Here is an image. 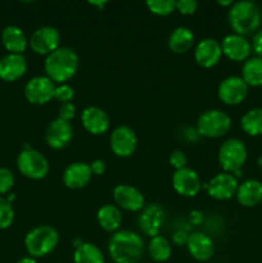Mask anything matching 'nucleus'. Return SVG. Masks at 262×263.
Wrapping results in <instances>:
<instances>
[{"mask_svg":"<svg viewBox=\"0 0 262 263\" xmlns=\"http://www.w3.org/2000/svg\"><path fill=\"white\" fill-rule=\"evenodd\" d=\"M172 187L181 197L194 198L202 189V181L194 170L185 167L172 175Z\"/></svg>","mask_w":262,"mask_h":263,"instance_id":"4468645a","label":"nucleus"},{"mask_svg":"<svg viewBox=\"0 0 262 263\" xmlns=\"http://www.w3.org/2000/svg\"><path fill=\"white\" fill-rule=\"evenodd\" d=\"M166 220V213L164 210L159 204H148L140 211V215L138 217V226L141 233L146 236H158Z\"/></svg>","mask_w":262,"mask_h":263,"instance_id":"9b49d317","label":"nucleus"},{"mask_svg":"<svg viewBox=\"0 0 262 263\" xmlns=\"http://www.w3.org/2000/svg\"><path fill=\"white\" fill-rule=\"evenodd\" d=\"M146 7L153 14L166 17L176 10L174 0H149L146 2Z\"/></svg>","mask_w":262,"mask_h":263,"instance_id":"7c9ffc66","label":"nucleus"},{"mask_svg":"<svg viewBox=\"0 0 262 263\" xmlns=\"http://www.w3.org/2000/svg\"><path fill=\"white\" fill-rule=\"evenodd\" d=\"M89 4L95 5V7H99L100 9H102L103 7H105V5H107V2H104V0H103V2H89Z\"/></svg>","mask_w":262,"mask_h":263,"instance_id":"37998d69","label":"nucleus"},{"mask_svg":"<svg viewBox=\"0 0 262 263\" xmlns=\"http://www.w3.org/2000/svg\"><path fill=\"white\" fill-rule=\"evenodd\" d=\"M74 116H76V107H74L73 103L69 102V103H63V104H61V107H59V110H58V118L69 122Z\"/></svg>","mask_w":262,"mask_h":263,"instance_id":"e433bc0d","label":"nucleus"},{"mask_svg":"<svg viewBox=\"0 0 262 263\" xmlns=\"http://www.w3.org/2000/svg\"><path fill=\"white\" fill-rule=\"evenodd\" d=\"M144 240L130 230H118L108 244L110 258L116 263H139L144 254Z\"/></svg>","mask_w":262,"mask_h":263,"instance_id":"f03ea898","label":"nucleus"},{"mask_svg":"<svg viewBox=\"0 0 262 263\" xmlns=\"http://www.w3.org/2000/svg\"><path fill=\"white\" fill-rule=\"evenodd\" d=\"M241 79L248 86H262V58L261 57H251L244 62L241 67Z\"/></svg>","mask_w":262,"mask_h":263,"instance_id":"bb28decb","label":"nucleus"},{"mask_svg":"<svg viewBox=\"0 0 262 263\" xmlns=\"http://www.w3.org/2000/svg\"><path fill=\"white\" fill-rule=\"evenodd\" d=\"M217 3L220 5H222V7H231L234 4V2H231V0H228V2H221V0H218Z\"/></svg>","mask_w":262,"mask_h":263,"instance_id":"c03bdc74","label":"nucleus"},{"mask_svg":"<svg viewBox=\"0 0 262 263\" xmlns=\"http://www.w3.org/2000/svg\"><path fill=\"white\" fill-rule=\"evenodd\" d=\"M80 66L79 54L72 48L59 46L57 50L46 55L44 62L45 76L54 84H66L76 74Z\"/></svg>","mask_w":262,"mask_h":263,"instance_id":"f257e3e1","label":"nucleus"},{"mask_svg":"<svg viewBox=\"0 0 262 263\" xmlns=\"http://www.w3.org/2000/svg\"><path fill=\"white\" fill-rule=\"evenodd\" d=\"M59 243V234L53 226H36L28 231L25 238V248L32 258H41L57 248Z\"/></svg>","mask_w":262,"mask_h":263,"instance_id":"20e7f679","label":"nucleus"},{"mask_svg":"<svg viewBox=\"0 0 262 263\" xmlns=\"http://www.w3.org/2000/svg\"><path fill=\"white\" fill-rule=\"evenodd\" d=\"M188 239H189V234H186L185 231L179 230L172 235V241H174L176 246H182V244L188 243Z\"/></svg>","mask_w":262,"mask_h":263,"instance_id":"ea45409f","label":"nucleus"},{"mask_svg":"<svg viewBox=\"0 0 262 263\" xmlns=\"http://www.w3.org/2000/svg\"><path fill=\"white\" fill-rule=\"evenodd\" d=\"M17 263H38L36 258H32V257H23V258L18 259Z\"/></svg>","mask_w":262,"mask_h":263,"instance_id":"79ce46f5","label":"nucleus"},{"mask_svg":"<svg viewBox=\"0 0 262 263\" xmlns=\"http://www.w3.org/2000/svg\"><path fill=\"white\" fill-rule=\"evenodd\" d=\"M222 55L234 62H246L252 51V45L246 36L238 33H229L220 43Z\"/></svg>","mask_w":262,"mask_h":263,"instance_id":"f3484780","label":"nucleus"},{"mask_svg":"<svg viewBox=\"0 0 262 263\" xmlns=\"http://www.w3.org/2000/svg\"><path fill=\"white\" fill-rule=\"evenodd\" d=\"M175 7L179 13L184 15L194 14L198 9V3L195 0H177L175 2Z\"/></svg>","mask_w":262,"mask_h":263,"instance_id":"f704fd0d","label":"nucleus"},{"mask_svg":"<svg viewBox=\"0 0 262 263\" xmlns=\"http://www.w3.org/2000/svg\"><path fill=\"white\" fill-rule=\"evenodd\" d=\"M97 220L103 230L108 233H115V231H118L122 223V213L117 205L104 204L98 211Z\"/></svg>","mask_w":262,"mask_h":263,"instance_id":"a878e982","label":"nucleus"},{"mask_svg":"<svg viewBox=\"0 0 262 263\" xmlns=\"http://www.w3.org/2000/svg\"><path fill=\"white\" fill-rule=\"evenodd\" d=\"M14 174L7 167H0V197L9 194L14 186Z\"/></svg>","mask_w":262,"mask_h":263,"instance_id":"473e14b6","label":"nucleus"},{"mask_svg":"<svg viewBox=\"0 0 262 263\" xmlns=\"http://www.w3.org/2000/svg\"><path fill=\"white\" fill-rule=\"evenodd\" d=\"M248 87L240 76H229L218 85V99L228 105L240 104L248 95Z\"/></svg>","mask_w":262,"mask_h":263,"instance_id":"f8f14e48","label":"nucleus"},{"mask_svg":"<svg viewBox=\"0 0 262 263\" xmlns=\"http://www.w3.org/2000/svg\"><path fill=\"white\" fill-rule=\"evenodd\" d=\"M231 128V118L221 109H210L199 116L197 122V131L205 138H221Z\"/></svg>","mask_w":262,"mask_h":263,"instance_id":"0eeeda50","label":"nucleus"},{"mask_svg":"<svg viewBox=\"0 0 262 263\" xmlns=\"http://www.w3.org/2000/svg\"><path fill=\"white\" fill-rule=\"evenodd\" d=\"M27 72V61L23 54H5L0 58V80L14 82Z\"/></svg>","mask_w":262,"mask_h":263,"instance_id":"aec40b11","label":"nucleus"},{"mask_svg":"<svg viewBox=\"0 0 262 263\" xmlns=\"http://www.w3.org/2000/svg\"><path fill=\"white\" fill-rule=\"evenodd\" d=\"M74 263H105L103 252L92 243H82L74 248Z\"/></svg>","mask_w":262,"mask_h":263,"instance_id":"c85d7f7f","label":"nucleus"},{"mask_svg":"<svg viewBox=\"0 0 262 263\" xmlns=\"http://www.w3.org/2000/svg\"><path fill=\"white\" fill-rule=\"evenodd\" d=\"M81 122L85 130L92 135H102L109 130L110 120L104 109L89 105L81 113Z\"/></svg>","mask_w":262,"mask_h":263,"instance_id":"a211bd4d","label":"nucleus"},{"mask_svg":"<svg viewBox=\"0 0 262 263\" xmlns=\"http://www.w3.org/2000/svg\"><path fill=\"white\" fill-rule=\"evenodd\" d=\"M241 130L249 136L262 135V108H252L240 120Z\"/></svg>","mask_w":262,"mask_h":263,"instance_id":"c756f323","label":"nucleus"},{"mask_svg":"<svg viewBox=\"0 0 262 263\" xmlns=\"http://www.w3.org/2000/svg\"><path fill=\"white\" fill-rule=\"evenodd\" d=\"M236 200L243 207H254L262 202V182L256 179H248L239 184Z\"/></svg>","mask_w":262,"mask_h":263,"instance_id":"5701e85b","label":"nucleus"},{"mask_svg":"<svg viewBox=\"0 0 262 263\" xmlns=\"http://www.w3.org/2000/svg\"><path fill=\"white\" fill-rule=\"evenodd\" d=\"M2 43L10 54H23L28 46V40L22 28L18 26H7L2 31Z\"/></svg>","mask_w":262,"mask_h":263,"instance_id":"b1692460","label":"nucleus"},{"mask_svg":"<svg viewBox=\"0 0 262 263\" xmlns=\"http://www.w3.org/2000/svg\"><path fill=\"white\" fill-rule=\"evenodd\" d=\"M251 45H252V50L256 53V55L261 57L262 58V28L254 33Z\"/></svg>","mask_w":262,"mask_h":263,"instance_id":"4c0bfd02","label":"nucleus"},{"mask_svg":"<svg viewBox=\"0 0 262 263\" xmlns=\"http://www.w3.org/2000/svg\"><path fill=\"white\" fill-rule=\"evenodd\" d=\"M222 57L221 45L217 40L207 37L200 40L194 48V59L203 68H212Z\"/></svg>","mask_w":262,"mask_h":263,"instance_id":"6ab92c4d","label":"nucleus"},{"mask_svg":"<svg viewBox=\"0 0 262 263\" xmlns=\"http://www.w3.org/2000/svg\"><path fill=\"white\" fill-rule=\"evenodd\" d=\"M186 247L190 256L200 262L210 261L215 254V244H213L212 239L205 234L198 233V231L189 234Z\"/></svg>","mask_w":262,"mask_h":263,"instance_id":"4be33fe9","label":"nucleus"},{"mask_svg":"<svg viewBox=\"0 0 262 263\" xmlns=\"http://www.w3.org/2000/svg\"><path fill=\"white\" fill-rule=\"evenodd\" d=\"M228 18L234 33L246 36L253 33L254 31H258L262 15L256 3L240 0L231 5Z\"/></svg>","mask_w":262,"mask_h":263,"instance_id":"7ed1b4c3","label":"nucleus"},{"mask_svg":"<svg viewBox=\"0 0 262 263\" xmlns=\"http://www.w3.org/2000/svg\"><path fill=\"white\" fill-rule=\"evenodd\" d=\"M189 218H190V222L195 226H199L200 223L203 222V220H204V217H203V213L200 212V211H197V210L190 212Z\"/></svg>","mask_w":262,"mask_h":263,"instance_id":"a19ab883","label":"nucleus"},{"mask_svg":"<svg viewBox=\"0 0 262 263\" xmlns=\"http://www.w3.org/2000/svg\"><path fill=\"white\" fill-rule=\"evenodd\" d=\"M186 163H188V158L186 156H185L184 152L174 151L171 154H170V164H171V167H174L175 171L185 168V167H186Z\"/></svg>","mask_w":262,"mask_h":263,"instance_id":"c9c22d12","label":"nucleus"},{"mask_svg":"<svg viewBox=\"0 0 262 263\" xmlns=\"http://www.w3.org/2000/svg\"><path fill=\"white\" fill-rule=\"evenodd\" d=\"M74 97V90L73 87L69 86L68 84H61L58 86H55V91H54V99L63 103H69L72 102Z\"/></svg>","mask_w":262,"mask_h":263,"instance_id":"72a5a7b5","label":"nucleus"},{"mask_svg":"<svg viewBox=\"0 0 262 263\" xmlns=\"http://www.w3.org/2000/svg\"><path fill=\"white\" fill-rule=\"evenodd\" d=\"M91 177L92 172L90 164L85 163V162H73L66 167L62 180L68 189L79 190L86 186Z\"/></svg>","mask_w":262,"mask_h":263,"instance_id":"412c9836","label":"nucleus"},{"mask_svg":"<svg viewBox=\"0 0 262 263\" xmlns=\"http://www.w3.org/2000/svg\"><path fill=\"white\" fill-rule=\"evenodd\" d=\"M90 168H91L92 175H97V176H100L105 172L107 170V166H105V162L102 161V159H95L90 163Z\"/></svg>","mask_w":262,"mask_h":263,"instance_id":"58836bf2","label":"nucleus"},{"mask_svg":"<svg viewBox=\"0 0 262 263\" xmlns=\"http://www.w3.org/2000/svg\"><path fill=\"white\" fill-rule=\"evenodd\" d=\"M148 253L154 262H166L172 254V246L164 236H154L148 244Z\"/></svg>","mask_w":262,"mask_h":263,"instance_id":"cd10ccee","label":"nucleus"},{"mask_svg":"<svg viewBox=\"0 0 262 263\" xmlns=\"http://www.w3.org/2000/svg\"><path fill=\"white\" fill-rule=\"evenodd\" d=\"M17 168L27 179L41 180L49 174L50 166L43 153L26 145L17 157Z\"/></svg>","mask_w":262,"mask_h":263,"instance_id":"423d86ee","label":"nucleus"},{"mask_svg":"<svg viewBox=\"0 0 262 263\" xmlns=\"http://www.w3.org/2000/svg\"><path fill=\"white\" fill-rule=\"evenodd\" d=\"M14 221V210L5 197H0V230H7Z\"/></svg>","mask_w":262,"mask_h":263,"instance_id":"2f4dec72","label":"nucleus"},{"mask_svg":"<svg viewBox=\"0 0 262 263\" xmlns=\"http://www.w3.org/2000/svg\"><path fill=\"white\" fill-rule=\"evenodd\" d=\"M59 43H61V33L53 26H43L36 28L28 40L31 50L39 55H49L59 48Z\"/></svg>","mask_w":262,"mask_h":263,"instance_id":"6e6552de","label":"nucleus"},{"mask_svg":"<svg viewBox=\"0 0 262 263\" xmlns=\"http://www.w3.org/2000/svg\"><path fill=\"white\" fill-rule=\"evenodd\" d=\"M139 263H146V262H139Z\"/></svg>","mask_w":262,"mask_h":263,"instance_id":"a18cd8bd","label":"nucleus"},{"mask_svg":"<svg viewBox=\"0 0 262 263\" xmlns=\"http://www.w3.org/2000/svg\"><path fill=\"white\" fill-rule=\"evenodd\" d=\"M55 84L48 76H35L25 85L23 94L28 103L43 105L54 99Z\"/></svg>","mask_w":262,"mask_h":263,"instance_id":"1a4fd4ad","label":"nucleus"},{"mask_svg":"<svg viewBox=\"0 0 262 263\" xmlns=\"http://www.w3.org/2000/svg\"><path fill=\"white\" fill-rule=\"evenodd\" d=\"M218 163L223 172L233 174L234 176H240L241 168L248 157L247 146L240 139L230 138L223 141L218 149Z\"/></svg>","mask_w":262,"mask_h":263,"instance_id":"39448f33","label":"nucleus"},{"mask_svg":"<svg viewBox=\"0 0 262 263\" xmlns=\"http://www.w3.org/2000/svg\"><path fill=\"white\" fill-rule=\"evenodd\" d=\"M109 146L113 154L120 158H127L133 156L138 146V138H136L135 131L128 126H118L110 134Z\"/></svg>","mask_w":262,"mask_h":263,"instance_id":"9d476101","label":"nucleus"},{"mask_svg":"<svg viewBox=\"0 0 262 263\" xmlns=\"http://www.w3.org/2000/svg\"><path fill=\"white\" fill-rule=\"evenodd\" d=\"M73 138V127L67 121L57 117L51 121L45 131V141L50 148L55 151L64 149Z\"/></svg>","mask_w":262,"mask_h":263,"instance_id":"dca6fc26","label":"nucleus"},{"mask_svg":"<svg viewBox=\"0 0 262 263\" xmlns=\"http://www.w3.org/2000/svg\"><path fill=\"white\" fill-rule=\"evenodd\" d=\"M239 182L238 179L233 174L229 172H221L210 180L205 184L208 195L216 200H229L236 194Z\"/></svg>","mask_w":262,"mask_h":263,"instance_id":"ddd939ff","label":"nucleus"},{"mask_svg":"<svg viewBox=\"0 0 262 263\" xmlns=\"http://www.w3.org/2000/svg\"><path fill=\"white\" fill-rule=\"evenodd\" d=\"M194 33L189 27L180 26L176 27L169 36V48L175 54H185L194 45Z\"/></svg>","mask_w":262,"mask_h":263,"instance_id":"393cba45","label":"nucleus"},{"mask_svg":"<svg viewBox=\"0 0 262 263\" xmlns=\"http://www.w3.org/2000/svg\"><path fill=\"white\" fill-rule=\"evenodd\" d=\"M113 199L118 208L130 212H139L145 207L144 195L138 187L127 184H120L113 189Z\"/></svg>","mask_w":262,"mask_h":263,"instance_id":"2eb2a0df","label":"nucleus"}]
</instances>
